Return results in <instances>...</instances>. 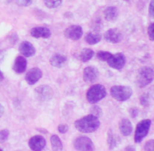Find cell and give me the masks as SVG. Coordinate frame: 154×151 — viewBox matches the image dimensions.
<instances>
[{"label": "cell", "mask_w": 154, "mask_h": 151, "mask_svg": "<svg viewBox=\"0 0 154 151\" xmlns=\"http://www.w3.org/2000/svg\"><path fill=\"white\" fill-rule=\"evenodd\" d=\"M100 126L99 118L90 114L76 120L75 126L79 132L83 133H90L97 130Z\"/></svg>", "instance_id": "1"}, {"label": "cell", "mask_w": 154, "mask_h": 151, "mask_svg": "<svg viewBox=\"0 0 154 151\" xmlns=\"http://www.w3.org/2000/svg\"><path fill=\"white\" fill-rule=\"evenodd\" d=\"M107 91L105 87L102 84L93 85L87 92V99L90 103L95 104L99 102L106 96Z\"/></svg>", "instance_id": "2"}, {"label": "cell", "mask_w": 154, "mask_h": 151, "mask_svg": "<svg viewBox=\"0 0 154 151\" xmlns=\"http://www.w3.org/2000/svg\"><path fill=\"white\" fill-rule=\"evenodd\" d=\"M111 95L119 102H124L130 99L132 95L131 87L126 86H114L111 88Z\"/></svg>", "instance_id": "3"}, {"label": "cell", "mask_w": 154, "mask_h": 151, "mask_svg": "<svg viewBox=\"0 0 154 151\" xmlns=\"http://www.w3.org/2000/svg\"><path fill=\"white\" fill-rule=\"evenodd\" d=\"M153 80V70L150 67H144L141 69L137 75V84L143 88L150 84Z\"/></svg>", "instance_id": "4"}, {"label": "cell", "mask_w": 154, "mask_h": 151, "mask_svg": "<svg viewBox=\"0 0 154 151\" xmlns=\"http://www.w3.org/2000/svg\"><path fill=\"white\" fill-rule=\"evenodd\" d=\"M150 125H151V120L149 119H145L138 123L135 133V143H138V144L141 143L143 139L147 136L150 130Z\"/></svg>", "instance_id": "5"}, {"label": "cell", "mask_w": 154, "mask_h": 151, "mask_svg": "<svg viewBox=\"0 0 154 151\" xmlns=\"http://www.w3.org/2000/svg\"><path fill=\"white\" fill-rule=\"evenodd\" d=\"M74 147L77 151H93L95 146L90 138L86 136H79L74 141Z\"/></svg>", "instance_id": "6"}, {"label": "cell", "mask_w": 154, "mask_h": 151, "mask_svg": "<svg viewBox=\"0 0 154 151\" xmlns=\"http://www.w3.org/2000/svg\"><path fill=\"white\" fill-rule=\"evenodd\" d=\"M35 95L38 100L41 102H47L51 100L54 96L52 88L48 85H42L35 90Z\"/></svg>", "instance_id": "7"}, {"label": "cell", "mask_w": 154, "mask_h": 151, "mask_svg": "<svg viewBox=\"0 0 154 151\" xmlns=\"http://www.w3.org/2000/svg\"><path fill=\"white\" fill-rule=\"evenodd\" d=\"M126 57L122 53H118V54H112L107 63L113 69L121 70L126 64Z\"/></svg>", "instance_id": "8"}, {"label": "cell", "mask_w": 154, "mask_h": 151, "mask_svg": "<svg viewBox=\"0 0 154 151\" xmlns=\"http://www.w3.org/2000/svg\"><path fill=\"white\" fill-rule=\"evenodd\" d=\"M83 35V29L81 26H70L65 30V36L70 40L77 41Z\"/></svg>", "instance_id": "9"}, {"label": "cell", "mask_w": 154, "mask_h": 151, "mask_svg": "<svg viewBox=\"0 0 154 151\" xmlns=\"http://www.w3.org/2000/svg\"><path fill=\"white\" fill-rule=\"evenodd\" d=\"M99 76V72L97 68L95 66H88L84 70L83 73V78H84V81L87 84H92L95 81H97Z\"/></svg>", "instance_id": "10"}, {"label": "cell", "mask_w": 154, "mask_h": 151, "mask_svg": "<svg viewBox=\"0 0 154 151\" xmlns=\"http://www.w3.org/2000/svg\"><path fill=\"white\" fill-rule=\"evenodd\" d=\"M29 147L33 151H42L46 145V141L42 135H35L29 141Z\"/></svg>", "instance_id": "11"}, {"label": "cell", "mask_w": 154, "mask_h": 151, "mask_svg": "<svg viewBox=\"0 0 154 151\" xmlns=\"http://www.w3.org/2000/svg\"><path fill=\"white\" fill-rule=\"evenodd\" d=\"M104 39L110 43L117 44L121 42L123 39V35L117 29H110L105 32Z\"/></svg>", "instance_id": "12"}, {"label": "cell", "mask_w": 154, "mask_h": 151, "mask_svg": "<svg viewBox=\"0 0 154 151\" xmlns=\"http://www.w3.org/2000/svg\"><path fill=\"white\" fill-rule=\"evenodd\" d=\"M42 77V71L38 68H32L27 72L25 80L29 85L36 84Z\"/></svg>", "instance_id": "13"}, {"label": "cell", "mask_w": 154, "mask_h": 151, "mask_svg": "<svg viewBox=\"0 0 154 151\" xmlns=\"http://www.w3.org/2000/svg\"><path fill=\"white\" fill-rule=\"evenodd\" d=\"M19 51L23 57H31L35 54V48L29 42H23L19 46Z\"/></svg>", "instance_id": "14"}, {"label": "cell", "mask_w": 154, "mask_h": 151, "mask_svg": "<svg viewBox=\"0 0 154 151\" xmlns=\"http://www.w3.org/2000/svg\"><path fill=\"white\" fill-rule=\"evenodd\" d=\"M31 35L35 39H48L51 37V31L48 27L37 26L32 29Z\"/></svg>", "instance_id": "15"}, {"label": "cell", "mask_w": 154, "mask_h": 151, "mask_svg": "<svg viewBox=\"0 0 154 151\" xmlns=\"http://www.w3.org/2000/svg\"><path fill=\"white\" fill-rule=\"evenodd\" d=\"M27 61L26 58L23 56H19L15 59L13 64V70L17 74H22L26 69Z\"/></svg>", "instance_id": "16"}, {"label": "cell", "mask_w": 154, "mask_h": 151, "mask_svg": "<svg viewBox=\"0 0 154 151\" xmlns=\"http://www.w3.org/2000/svg\"><path fill=\"white\" fill-rule=\"evenodd\" d=\"M66 57L63 54H55L50 59V63L55 68H62L66 64Z\"/></svg>", "instance_id": "17"}, {"label": "cell", "mask_w": 154, "mask_h": 151, "mask_svg": "<svg viewBox=\"0 0 154 151\" xmlns=\"http://www.w3.org/2000/svg\"><path fill=\"white\" fill-rule=\"evenodd\" d=\"M119 129L124 136H129L132 132V124L129 119H123L120 122Z\"/></svg>", "instance_id": "18"}, {"label": "cell", "mask_w": 154, "mask_h": 151, "mask_svg": "<svg viewBox=\"0 0 154 151\" xmlns=\"http://www.w3.org/2000/svg\"><path fill=\"white\" fill-rule=\"evenodd\" d=\"M84 39H85V42L89 45H96L101 41L102 35L98 32H90L85 35Z\"/></svg>", "instance_id": "19"}, {"label": "cell", "mask_w": 154, "mask_h": 151, "mask_svg": "<svg viewBox=\"0 0 154 151\" xmlns=\"http://www.w3.org/2000/svg\"><path fill=\"white\" fill-rule=\"evenodd\" d=\"M104 15L107 20L112 22L117 19V16H118V10L114 6H110L105 9L104 11Z\"/></svg>", "instance_id": "20"}, {"label": "cell", "mask_w": 154, "mask_h": 151, "mask_svg": "<svg viewBox=\"0 0 154 151\" xmlns=\"http://www.w3.org/2000/svg\"><path fill=\"white\" fill-rule=\"evenodd\" d=\"M119 141H120V137H118L112 131L110 130L108 135V144L109 146V148L111 150H114L117 146Z\"/></svg>", "instance_id": "21"}, {"label": "cell", "mask_w": 154, "mask_h": 151, "mask_svg": "<svg viewBox=\"0 0 154 151\" xmlns=\"http://www.w3.org/2000/svg\"><path fill=\"white\" fill-rule=\"evenodd\" d=\"M94 56V51L90 48H84L79 54V58L81 62H88Z\"/></svg>", "instance_id": "22"}, {"label": "cell", "mask_w": 154, "mask_h": 151, "mask_svg": "<svg viewBox=\"0 0 154 151\" xmlns=\"http://www.w3.org/2000/svg\"><path fill=\"white\" fill-rule=\"evenodd\" d=\"M51 143L53 151L63 150V143H62L60 138L57 135H54L51 137Z\"/></svg>", "instance_id": "23"}, {"label": "cell", "mask_w": 154, "mask_h": 151, "mask_svg": "<svg viewBox=\"0 0 154 151\" xmlns=\"http://www.w3.org/2000/svg\"><path fill=\"white\" fill-rule=\"evenodd\" d=\"M44 2L48 8H55L62 4L63 0H44Z\"/></svg>", "instance_id": "24"}, {"label": "cell", "mask_w": 154, "mask_h": 151, "mask_svg": "<svg viewBox=\"0 0 154 151\" xmlns=\"http://www.w3.org/2000/svg\"><path fill=\"white\" fill-rule=\"evenodd\" d=\"M111 55H112V54H111L110 52H108V51H99V52L97 53V54H96L97 58L99 59V60L103 62L108 61Z\"/></svg>", "instance_id": "25"}, {"label": "cell", "mask_w": 154, "mask_h": 151, "mask_svg": "<svg viewBox=\"0 0 154 151\" xmlns=\"http://www.w3.org/2000/svg\"><path fill=\"white\" fill-rule=\"evenodd\" d=\"M91 114L92 115L95 116L96 117L99 118V117H101L103 114V112H102V110L100 107L97 106V105H95V106H93L91 108Z\"/></svg>", "instance_id": "26"}, {"label": "cell", "mask_w": 154, "mask_h": 151, "mask_svg": "<svg viewBox=\"0 0 154 151\" xmlns=\"http://www.w3.org/2000/svg\"><path fill=\"white\" fill-rule=\"evenodd\" d=\"M141 104L144 107H148L150 105V96L148 94H143L140 98Z\"/></svg>", "instance_id": "27"}, {"label": "cell", "mask_w": 154, "mask_h": 151, "mask_svg": "<svg viewBox=\"0 0 154 151\" xmlns=\"http://www.w3.org/2000/svg\"><path fill=\"white\" fill-rule=\"evenodd\" d=\"M9 137V131L7 129H2L0 131V143H4Z\"/></svg>", "instance_id": "28"}, {"label": "cell", "mask_w": 154, "mask_h": 151, "mask_svg": "<svg viewBox=\"0 0 154 151\" xmlns=\"http://www.w3.org/2000/svg\"><path fill=\"white\" fill-rule=\"evenodd\" d=\"M102 24L103 23H102V20L98 18V19H96V20H95L94 23H93V26H92V28H93L94 30H96V32H99V30L102 29Z\"/></svg>", "instance_id": "29"}, {"label": "cell", "mask_w": 154, "mask_h": 151, "mask_svg": "<svg viewBox=\"0 0 154 151\" xmlns=\"http://www.w3.org/2000/svg\"><path fill=\"white\" fill-rule=\"evenodd\" d=\"M144 150L145 151H154V141L153 139L149 140L147 141L144 145Z\"/></svg>", "instance_id": "30"}, {"label": "cell", "mask_w": 154, "mask_h": 151, "mask_svg": "<svg viewBox=\"0 0 154 151\" xmlns=\"http://www.w3.org/2000/svg\"><path fill=\"white\" fill-rule=\"evenodd\" d=\"M148 35L149 39L153 42L154 40V24L152 23L149 25L148 27Z\"/></svg>", "instance_id": "31"}, {"label": "cell", "mask_w": 154, "mask_h": 151, "mask_svg": "<svg viewBox=\"0 0 154 151\" xmlns=\"http://www.w3.org/2000/svg\"><path fill=\"white\" fill-rule=\"evenodd\" d=\"M33 0H17V3L20 6H29L32 3Z\"/></svg>", "instance_id": "32"}, {"label": "cell", "mask_w": 154, "mask_h": 151, "mask_svg": "<svg viewBox=\"0 0 154 151\" xmlns=\"http://www.w3.org/2000/svg\"><path fill=\"white\" fill-rule=\"evenodd\" d=\"M69 130V126L66 124H60L58 126V131L61 134L66 133Z\"/></svg>", "instance_id": "33"}, {"label": "cell", "mask_w": 154, "mask_h": 151, "mask_svg": "<svg viewBox=\"0 0 154 151\" xmlns=\"http://www.w3.org/2000/svg\"><path fill=\"white\" fill-rule=\"evenodd\" d=\"M129 113H130L131 117H133V118H135V117H136L137 116H138V109L136 108H130V110H129Z\"/></svg>", "instance_id": "34"}, {"label": "cell", "mask_w": 154, "mask_h": 151, "mask_svg": "<svg viewBox=\"0 0 154 151\" xmlns=\"http://www.w3.org/2000/svg\"><path fill=\"white\" fill-rule=\"evenodd\" d=\"M149 14H150V17H154V7H153V0L150 2V4L149 5Z\"/></svg>", "instance_id": "35"}, {"label": "cell", "mask_w": 154, "mask_h": 151, "mask_svg": "<svg viewBox=\"0 0 154 151\" xmlns=\"http://www.w3.org/2000/svg\"><path fill=\"white\" fill-rule=\"evenodd\" d=\"M5 57V52L4 50L0 49V64L3 62Z\"/></svg>", "instance_id": "36"}, {"label": "cell", "mask_w": 154, "mask_h": 151, "mask_svg": "<svg viewBox=\"0 0 154 151\" xmlns=\"http://www.w3.org/2000/svg\"><path fill=\"white\" fill-rule=\"evenodd\" d=\"M125 151H135V148L134 146L128 145L127 147L125 148Z\"/></svg>", "instance_id": "37"}, {"label": "cell", "mask_w": 154, "mask_h": 151, "mask_svg": "<svg viewBox=\"0 0 154 151\" xmlns=\"http://www.w3.org/2000/svg\"><path fill=\"white\" fill-rule=\"evenodd\" d=\"M4 112H5V108L4 107L2 106V105L0 104V118H1L2 117V115L4 114Z\"/></svg>", "instance_id": "38"}, {"label": "cell", "mask_w": 154, "mask_h": 151, "mask_svg": "<svg viewBox=\"0 0 154 151\" xmlns=\"http://www.w3.org/2000/svg\"><path fill=\"white\" fill-rule=\"evenodd\" d=\"M3 79H4V75H3L2 72L0 71V82H1V81H2Z\"/></svg>", "instance_id": "39"}, {"label": "cell", "mask_w": 154, "mask_h": 151, "mask_svg": "<svg viewBox=\"0 0 154 151\" xmlns=\"http://www.w3.org/2000/svg\"><path fill=\"white\" fill-rule=\"evenodd\" d=\"M124 1H126V2H128V1H129V0H124Z\"/></svg>", "instance_id": "40"}, {"label": "cell", "mask_w": 154, "mask_h": 151, "mask_svg": "<svg viewBox=\"0 0 154 151\" xmlns=\"http://www.w3.org/2000/svg\"><path fill=\"white\" fill-rule=\"evenodd\" d=\"M0 151H2V149H1V148H0Z\"/></svg>", "instance_id": "41"}, {"label": "cell", "mask_w": 154, "mask_h": 151, "mask_svg": "<svg viewBox=\"0 0 154 151\" xmlns=\"http://www.w3.org/2000/svg\"><path fill=\"white\" fill-rule=\"evenodd\" d=\"M17 151H20V150H17Z\"/></svg>", "instance_id": "42"}]
</instances>
